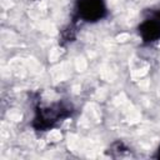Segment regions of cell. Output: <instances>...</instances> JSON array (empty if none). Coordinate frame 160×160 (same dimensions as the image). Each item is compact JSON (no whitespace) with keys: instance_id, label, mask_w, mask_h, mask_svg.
<instances>
[{"instance_id":"277c9868","label":"cell","mask_w":160,"mask_h":160,"mask_svg":"<svg viewBox=\"0 0 160 160\" xmlns=\"http://www.w3.org/2000/svg\"><path fill=\"white\" fill-rule=\"evenodd\" d=\"M75 36H76V31H75L74 25H72V24L68 25V26L61 31V44L74 41V40H75Z\"/></svg>"},{"instance_id":"5b68a950","label":"cell","mask_w":160,"mask_h":160,"mask_svg":"<svg viewBox=\"0 0 160 160\" xmlns=\"http://www.w3.org/2000/svg\"><path fill=\"white\" fill-rule=\"evenodd\" d=\"M148 16L154 18V19H156V20H159V21H160V8H159L158 10H150Z\"/></svg>"},{"instance_id":"8992f818","label":"cell","mask_w":160,"mask_h":160,"mask_svg":"<svg viewBox=\"0 0 160 160\" xmlns=\"http://www.w3.org/2000/svg\"><path fill=\"white\" fill-rule=\"evenodd\" d=\"M154 158H156V159H160V145H159V148H158V150H156V154L154 155Z\"/></svg>"},{"instance_id":"6da1fadb","label":"cell","mask_w":160,"mask_h":160,"mask_svg":"<svg viewBox=\"0 0 160 160\" xmlns=\"http://www.w3.org/2000/svg\"><path fill=\"white\" fill-rule=\"evenodd\" d=\"M74 114L71 102L60 100L50 105H38L34 110L31 126L36 131H48L55 128L59 122L66 120Z\"/></svg>"},{"instance_id":"7a4b0ae2","label":"cell","mask_w":160,"mask_h":160,"mask_svg":"<svg viewBox=\"0 0 160 160\" xmlns=\"http://www.w3.org/2000/svg\"><path fill=\"white\" fill-rule=\"evenodd\" d=\"M108 6L105 0H76L75 18L84 22H98L106 18Z\"/></svg>"},{"instance_id":"3957f363","label":"cell","mask_w":160,"mask_h":160,"mask_svg":"<svg viewBox=\"0 0 160 160\" xmlns=\"http://www.w3.org/2000/svg\"><path fill=\"white\" fill-rule=\"evenodd\" d=\"M138 34L141 38L142 44H152L160 40V21L146 16L138 26Z\"/></svg>"}]
</instances>
